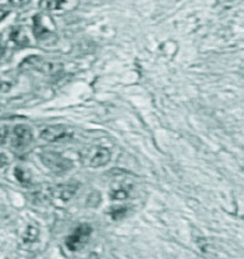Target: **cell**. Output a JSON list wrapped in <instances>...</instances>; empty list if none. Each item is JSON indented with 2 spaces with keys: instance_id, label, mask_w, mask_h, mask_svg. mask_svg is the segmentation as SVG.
Masks as SVG:
<instances>
[{
  "instance_id": "3957f363",
  "label": "cell",
  "mask_w": 244,
  "mask_h": 259,
  "mask_svg": "<svg viewBox=\"0 0 244 259\" xmlns=\"http://www.w3.org/2000/svg\"><path fill=\"white\" fill-rule=\"evenodd\" d=\"M91 233L92 229L90 225H80V226H78L77 229L74 230V233H73L72 235L68 236L67 240H65V245H67V248L69 249L70 251L79 250V249L86 244L87 238H89Z\"/></svg>"
},
{
  "instance_id": "8992f818",
  "label": "cell",
  "mask_w": 244,
  "mask_h": 259,
  "mask_svg": "<svg viewBox=\"0 0 244 259\" xmlns=\"http://www.w3.org/2000/svg\"><path fill=\"white\" fill-rule=\"evenodd\" d=\"M31 65V68H33L37 72L44 73V74H57L60 70L63 69L62 64H58V63L53 62H46V60L38 59V58H30L24 62L23 65Z\"/></svg>"
},
{
  "instance_id": "5bb4252c",
  "label": "cell",
  "mask_w": 244,
  "mask_h": 259,
  "mask_svg": "<svg viewBox=\"0 0 244 259\" xmlns=\"http://www.w3.org/2000/svg\"><path fill=\"white\" fill-rule=\"evenodd\" d=\"M110 214H111V217H113L114 220H120V219H123V217L127 214V208H126V207H119V208H114V209H111Z\"/></svg>"
},
{
  "instance_id": "2e32d148",
  "label": "cell",
  "mask_w": 244,
  "mask_h": 259,
  "mask_svg": "<svg viewBox=\"0 0 244 259\" xmlns=\"http://www.w3.org/2000/svg\"><path fill=\"white\" fill-rule=\"evenodd\" d=\"M11 87H12L11 83L0 79V92H8L9 90H11Z\"/></svg>"
},
{
  "instance_id": "30bf717a",
  "label": "cell",
  "mask_w": 244,
  "mask_h": 259,
  "mask_svg": "<svg viewBox=\"0 0 244 259\" xmlns=\"http://www.w3.org/2000/svg\"><path fill=\"white\" fill-rule=\"evenodd\" d=\"M9 37H11V40L18 46H27L30 44L28 36H27L26 31L23 30V27H14L13 30L11 31Z\"/></svg>"
},
{
  "instance_id": "7c38bea8",
  "label": "cell",
  "mask_w": 244,
  "mask_h": 259,
  "mask_svg": "<svg viewBox=\"0 0 244 259\" xmlns=\"http://www.w3.org/2000/svg\"><path fill=\"white\" fill-rule=\"evenodd\" d=\"M14 177L22 184L27 185L31 183V174L23 167H16V170H14Z\"/></svg>"
},
{
  "instance_id": "ac0fdd59",
  "label": "cell",
  "mask_w": 244,
  "mask_h": 259,
  "mask_svg": "<svg viewBox=\"0 0 244 259\" xmlns=\"http://www.w3.org/2000/svg\"><path fill=\"white\" fill-rule=\"evenodd\" d=\"M8 165V157L4 153H0V167Z\"/></svg>"
},
{
  "instance_id": "8fae6325",
  "label": "cell",
  "mask_w": 244,
  "mask_h": 259,
  "mask_svg": "<svg viewBox=\"0 0 244 259\" xmlns=\"http://www.w3.org/2000/svg\"><path fill=\"white\" fill-rule=\"evenodd\" d=\"M132 190V184L128 183H123V184L118 185V187L113 188L110 192V198L115 200H124L129 197Z\"/></svg>"
},
{
  "instance_id": "4fadbf2b",
  "label": "cell",
  "mask_w": 244,
  "mask_h": 259,
  "mask_svg": "<svg viewBox=\"0 0 244 259\" xmlns=\"http://www.w3.org/2000/svg\"><path fill=\"white\" fill-rule=\"evenodd\" d=\"M37 236H38V229H36V227L33 226H30L26 230V233H24L23 240L26 241V243H32V241H35L36 239H37Z\"/></svg>"
},
{
  "instance_id": "52a82bcc",
  "label": "cell",
  "mask_w": 244,
  "mask_h": 259,
  "mask_svg": "<svg viewBox=\"0 0 244 259\" xmlns=\"http://www.w3.org/2000/svg\"><path fill=\"white\" fill-rule=\"evenodd\" d=\"M44 141L48 142H58L62 139H67L72 137V133L65 128L64 125H50L43 129L40 134Z\"/></svg>"
},
{
  "instance_id": "277c9868",
  "label": "cell",
  "mask_w": 244,
  "mask_h": 259,
  "mask_svg": "<svg viewBox=\"0 0 244 259\" xmlns=\"http://www.w3.org/2000/svg\"><path fill=\"white\" fill-rule=\"evenodd\" d=\"M32 132H31L30 126L19 124L13 128V134H12V146L16 150H22L26 148L27 146L31 145L32 142Z\"/></svg>"
},
{
  "instance_id": "9c48e42d",
  "label": "cell",
  "mask_w": 244,
  "mask_h": 259,
  "mask_svg": "<svg viewBox=\"0 0 244 259\" xmlns=\"http://www.w3.org/2000/svg\"><path fill=\"white\" fill-rule=\"evenodd\" d=\"M78 189V184H65L54 189V194L63 200H69L75 194Z\"/></svg>"
},
{
  "instance_id": "5b68a950",
  "label": "cell",
  "mask_w": 244,
  "mask_h": 259,
  "mask_svg": "<svg viewBox=\"0 0 244 259\" xmlns=\"http://www.w3.org/2000/svg\"><path fill=\"white\" fill-rule=\"evenodd\" d=\"M110 151L105 147H95L87 151L85 161L90 167H101L110 161Z\"/></svg>"
},
{
  "instance_id": "ffe728a7",
  "label": "cell",
  "mask_w": 244,
  "mask_h": 259,
  "mask_svg": "<svg viewBox=\"0 0 244 259\" xmlns=\"http://www.w3.org/2000/svg\"><path fill=\"white\" fill-rule=\"evenodd\" d=\"M86 259H99V255L96 253H91Z\"/></svg>"
},
{
  "instance_id": "7a4b0ae2",
  "label": "cell",
  "mask_w": 244,
  "mask_h": 259,
  "mask_svg": "<svg viewBox=\"0 0 244 259\" xmlns=\"http://www.w3.org/2000/svg\"><path fill=\"white\" fill-rule=\"evenodd\" d=\"M41 160H43V163L46 167L55 171V172H65L69 168H72L70 160H68V158H65L64 156L58 152H51V151L44 152L41 155Z\"/></svg>"
},
{
  "instance_id": "d6986e66",
  "label": "cell",
  "mask_w": 244,
  "mask_h": 259,
  "mask_svg": "<svg viewBox=\"0 0 244 259\" xmlns=\"http://www.w3.org/2000/svg\"><path fill=\"white\" fill-rule=\"evenodd\" d=\"M8 14H9V11L0 8V22L4 21V19L7 18V16H8Z\"/></svg>"
},
{
  "instance_id": "ba28073f",
  "label": "cell",
  "mask_w": 244,
  "mask_h": 259,
  "mask_svg": "<svg viewBox=\"0 0 244 259\" xmlns=\"http://www.w3.org/2000/svg\"><path fill=\"white\" fill-rule=\"evenodd\" d=\"M79 0H41L40 6L46 11H72Z\"/></svg>"
},
{
  "instance_id": "6da1fadb",
  "label": "cell",
  "mask_w": 244,
  "mask_h": 259,
  "mask_svg": "<svg viewBox=\"0 0 244 259\" xmlns=\"http://www.w3.org/2000/svg\"><path fill=\"white\" fill-rule=\"evenodd\" d=\"M33 35L38 40H46L51 37L55 31V23L49 14L40 13L33 17Z\"/></svg>"
},
{
  "instance_id": "44dd1931",
  "label": "cell",
  "mask_w": 244,
  "mask_h": 259,
  "mask_svg": "<svg viewBox=\"0 0 244 259\" xmlns=\"http://www.w3.org/2000/svg\"><path fill=\"white\" fill-rule=\"evenodd\" d=\"M3 53H4V49H3V46L0 45V56L3 55Z\"/></svg>"
},
{
  "instance_id": "9a60e30c",
  "label": "cell",
  "mask_w": 244,
  "mask_h": 259,
  "mask_svg": "<svg viewBox=\"0 0 244 259\" xmlns=\"http://www.w3.org/2000/svg\"><path fill=\"white\" fill-rule=\"evenodd\" d=\"M31 0H9V3L14 7H26L27 4H30Z\"/></svg>"
},
{
  "instance_id": "e0dca14e",
  "label": "cell",
  "mask_w": 244,
  "mask_h": 259,
  "mask_svg": "<svg viewBox=\"0 0 244 259\" xmlns=\"http://www.w3.org/2000/svg\"><path fill=\"white\" fill-rule=\"evenodd\" d=\"M8 126H0V141H4L8 137Z\"/></svg>"
}]
</instances>
